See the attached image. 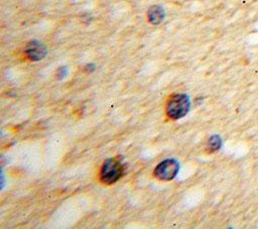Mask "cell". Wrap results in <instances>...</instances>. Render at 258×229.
Instances as JSON below:
<instances>
[{
  "label": "cell",
  "mask_w": 258,
  "mask_h": 229,
  "mask_svg": "<svg viewBox=\"0 0 258 229\" xmlns=\"http://www.w3.org/2000/svg\"><path fill=\"white\" fill-rule=\"evenodd\" d=\"M125 171V166L119 157H111L105 160L102 165L100 179L103 184L112 185L122 178Z\"/></svg>",
  "instance_id": "1"
},
{
  "label": "cell",
  "mask_w": 258,
  "mask_h": 229,
  "mask_svg": "<svg viewBox=\"0 0 258 229\" xmlns=\"http://www.w3.org/2000/svg\"><path fill=\"white\" fill-rule=\"evenodd\" d=\"M190 109V101L186 94L172 95L166 105V114L169 118L177 120L187 114Z\"/></svg>",
  "instance_id": "2"
},
{
  "label": "cell",
  "mask_w": 258,
  "mask_h": 229,
  "mask_svg": "<svg viewBox=\"0 0 258 229\" xmlns=\"http://www.w3.org/2000/svg\"><path fill=\"white\" fill-rule=\"evenodd\" d=\"M179 170L178 162L173 158H167L159 162L154 169V177L160 181H170Z\"/></svg>",
  "instance_id": "3"
},
{
  "label": "cell",
  "mask_w": 258,
  "mask_h": 229,
  "mask_svg": "<svg viewBox=\"0 0 258 229\" xmlns=\"http://www.w3.org/2000/svg\"><path fill=\"white\" fill-rule=\"evenodd\" d=\"M26 56L31 61H40L42 60L47 52L45 45L39 40H30L24 49Z\"/></svg>",
  "instance_id": "4"
},
{
  "label": "cell",
  "mask_w": 258,
  "mask_h": 229,
  "mask_svg": "<svg viewBox=\"0 0 258 229\" xmlns=\"http://www.w3.org/2000/svg\"><path fill=\"white\" fill-rule=\"evenodd\" d=\"M147 16H148V20L151 24L158 25L164 20L165 13H164V10L161 6L153 5L148 9Z\"/></svg>",
  "instance_id": "5"
},
{
  "label": "cell",
  "mask_w": 258,
  "mask_h": 229,
  "mask_svg": "<svg viewBox=\"0 0 258 229\" xmlns=\"http://www.w3.org/2000/svg\"><path fill=\"white\" fill-rule=\"evenodd\" d=\"M221 144H222V140L220 138L219 135H213L210 139H209V142H208V150L213 152V151H216L218 150L220 147H221Z\"/></svg>",
  "instance_id": "6"
},
{
  "label": "cell",
  "mask_w": 258,
  "mask_h": 229,
  "mask_svg": "<svg viewBox=\"0 0 258 229\" xmlns=\"http://www.w3.org/2000/svg\"><path fill=\"white\" fill-rule=\"evenodd\" d=\"M60 74V76L58 77L59 79H62L64 76H66V69L62 67V68H60L58 71H57V75H59Z\"/></svg>",
  "instance_id": "7"
}]
</instances>
